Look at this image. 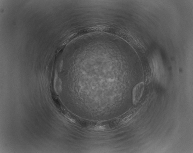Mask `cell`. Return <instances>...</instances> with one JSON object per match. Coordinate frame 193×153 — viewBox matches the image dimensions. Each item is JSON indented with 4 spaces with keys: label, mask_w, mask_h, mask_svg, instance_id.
Wrapping results in <instances>:
<instances>
[{
    "label": "cell",
    "mask_w": 193,
    "mask_h": 153,
    "mask_svg": "<svg viewBox=\"0 0 193 153\" xmlns=\"http://www.w3.org/2000/svg\"><path fill=\"white\" fill-rule=\"evenodd\" d=\"M137 111V108H133L116 117L107 120L109 129L126 123L136 115Z\"/></svg>",
    "instance_id": "1"
},
{
    "label": "cell",
    "mask_w": 193,
    "mask_h": 153,
    "mask_svg": "<svg viewBox=\"0 0 193 153\" xmlns=\"http://www.w3.org/2000/svg\"><path fill=\"white\" fill-rule=\"evenodd\" d=\"M145 84L141 82L136 84L133 87L132 91V99L133 104H137L140 99L144 91Z\"/></svg>",
    "instance_id": "2"
}]
</instances>
